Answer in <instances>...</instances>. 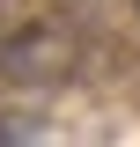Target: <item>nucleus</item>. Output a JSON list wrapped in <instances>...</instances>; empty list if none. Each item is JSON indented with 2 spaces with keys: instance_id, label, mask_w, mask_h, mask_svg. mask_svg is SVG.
<instances>
[{
  "instance_id": "1",
  "label": "nucleus",
  "mask_w": 140,
  "mask_h": 147,
  "mask_svg": "<svg viewBox=\"0 0 140 147\" xmlns=\"http://www.w3.org/2000/svg\"><path fill=\"white\" fill-rule=\"evenodd\" d=\"M133 7H140V0H133Z\"/></svg>"
}]
</instances>
